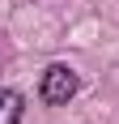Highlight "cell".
Wrapping results in <instances>:
<instances>
[{"mask_svg": "<svg viewBox=\"0 0 119 124\" xmlns=\"http://www.w3.org/2000/svg\"><path fill=\"white\" fill-rule=\"evenodd\" d=\"M17 116H21V99H17V90H9L4 94V124H17Z\"/></svg>", "mask_w": 119, "mask_h": 124, "instance_id": "7a4b0ae2", "label": "cell"}, {"mask_svg": "<svg viewBox=\"0 0 119 124\" xmlns=\"http://www.w3.org/2000/svg\"><path fill=\"white\" fill-rule=\"evenodd\" d=\"M77 90H81V77L72 73L68 64H51L47 73H43L38 94H43V103H51V107H64V103H68Z\"/></svg>", "mask_w": 119, "mask_h": 124, "instance_id": "6da1fadb", "label": "cell"}]
</instances>
